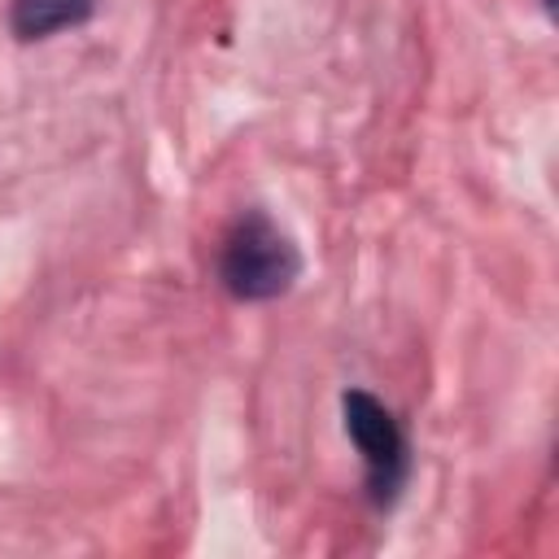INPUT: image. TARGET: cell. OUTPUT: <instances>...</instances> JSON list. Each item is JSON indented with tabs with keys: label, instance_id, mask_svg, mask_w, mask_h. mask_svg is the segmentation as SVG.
<instances>
[{
	"label": "cell",
	"instance_id": "1",
	"mask_svg": "<svg viewBox=\"0 0 559 559\" xmlns=\"http://www.w3.org/2000/svg\"><path fill=\"white\" fill-rule=\"evenodd\" d=\"M301 271H306L301 245L262 205L240 210L218 236L214 275H218V288L240 306H262L293 293Z\"/></svg>",
	"mask_w": 559,
	"mask_h": 559
},
{
	"label": "cell",
	"instance_id": "2",
	"mask_svg": "<svg viewBox=\"0 0 559 559\" xmlns=\"http://www.w3.org/2000/svg\"><path fill=\"white\" fill-rule=\"evenodd\" d=\"M341 428L362 459L367 507L380 515L393 511L411 485V472H415V450H411L406 424L371 389H345L341 393Z\"/></svg>",
	"mask_w": 559,
	"mask_h": 559
},
{
	"label": "cell",
	"instance_id": "3",
	"mask_svg": "<svg viewBox=\"0 0 559 559\" xmlns=\"http://www.w3.org/2000/svg\"><path fill=\"white\" fill-rule=\"evenodd\" d=\"M96 0H9V35L17 44H44L61 31L87 26Z\"/></svg>",
	"mask_w": 559,
	"mask_h": 559
},
{
	"label": "cell",
	"instance_id": "4",
	"mask_svg": "<svg viewBox=\"0 0 559 559\" xmlns=\"http://www.w3.org/2000/svg\"><path fill=\"white\" fill-rule=\"evenodd\" d=\"M537 4H542V13H546V17H555V0H537Z\"/></svg>",
	"mask_w": 559,
	"mask_h": 559
}]
</instances>
